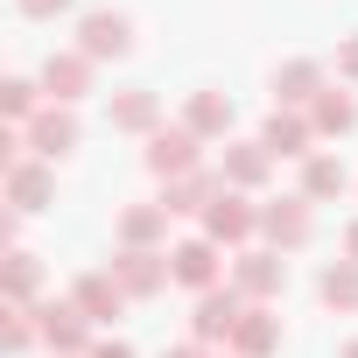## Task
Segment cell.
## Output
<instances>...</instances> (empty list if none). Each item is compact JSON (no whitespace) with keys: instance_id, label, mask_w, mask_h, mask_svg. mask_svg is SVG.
I'll return each mask as SVG.
<instances>
[{"instance_id":"cell-8","label":"cell","mask_w":358,"mask_h":358,"mask_svg":"<svg viewBox=\"0 0 358 358\" xmlns=\"http://www.w3.org/2000/svg\"><path fill=\"white\" fill-rule=\"evenodd\" d=\"M253 302L225 281V288H211V295H197V309H190V344H232V330H239V316H246Z\"/></svg>"},{"instance_id":"cell-26","label":"cell","mask_w":358,"mask_h":358,"mask_svg":"<svg viewBox=\"0 0 358 358\" xmlns=\"http://www.w3.org/2000/svg\"><path fill=\"white\" fill-rule=\"evenodd\" d=\"M43 106H50L43 99V78H8V85H0V113H8V127H29Z\"/></svg>"},{"instance_id":"cell-30","label":"cell","mask_w":358,"mask_h":358,"mask_svg":"<svg viewBox=\"0 0 358 358\" xmlns=\"http://www.w3.org/2000/svg\"><path fill=\"white\" fill-rule=\"evenodd\" d=\"M92 358H134V344H120V337H113V344H92Z\"/></svg>"},{"instance_id":"cell-15","label":"cell","mask_w":358,"mask_h":358,"mask_svg":"<svg viewBox=\"0 0 358 358\" xmlns=\"http://www.w3.org/2000/svg\"><path fill=\"white\" fill-rule=\"evenodd\" d=\"M218 197H225V176H218V169H197V176H176V183H162L169 218H204Z\"/></svg>"},{"instance_id":"cell-13","label":"cell","mask_w":358,"mask_h":358,"mask_svg":"<svg viewBox=\"0 0 358 358\" xmlns=\"http://www.w3.org/2000/svg\"><path fill=\"white\" fill-rule=\"evenodd\" d=\"M253 232H260V204H246V190H225V197L204 211V239H211V246H239V253H246Z\"/></svg>"},{"instance_id":"cell-27","label":"cell","mask_w":358,"mask_h":358,"mask_svg":"<svg viewBox=\"0 0 358 358\" xmlns=\"http://www.w3.org/2000/svg\"><path fill=\"white\" fill-rule=\"evenodd\" d=\"M43 344V323H36V309H8V316H0V351H8V358H29Z\"/></svg>"},{"instance_id":"cell-10","label":"cell","mask_w":358,"mask_h":358,"mask_svg":"<svg viewBox=\"0 0 358 358\" xmlns=\"http://www.w3.org/2000/svg\"><path fill=\"white\" fill-rule=\"evenodd\" d=\"M92 71H99V64H92L85 50H50V57H43V99H50V106H78V99L92 92Z\"/></svg>"},{"instance_id":"cell-29","label":"cell","mask_w":358,"mask_h":358,"mask_svg":"<svg viewBox=\"0 0 358 358\" xmlns=\"http://www.w3.org/2000/svg\"><path fill=\"white\" fill-rule=\"evenodd\" d=\"M15 8L29 15V22H57V15H71L78 0H15Z\"/></svg>"},{"instance_id":"cell-22","label":"cell","mask_w":358,"mask_h":358,"mask_svg":"<svg viewBox=\"0 0 358 358\" xmlns=\"http://www.w3.org/2000/svg\"><path fill=\"white\" fill-rule=\"evenodd\" d=\"M267 169H274V155H267L260 141H232L218 176H225V190H260V183H267Z\"/></svg>"},{"instance_id":"cell-3","label":"cell","mask_w":358,"mask_h":358,"mask_svg":"<svg viewBox=\"0 0 358 358\" xmlns=\"http://www.w3.org/2000/svg\"><path fill=\"white\" fill-rule=\"evenodd\" d=\"M260 239H267L274 253H302V246L316 239V211H309V197L295 190V197L260 204Z\"/></svg>"},{"instance_id":"cell-6","label":"cell","mask_w":358,"mask_h":358,"mask_svg":"<svg viewBox=\"0 0 358 358\" xmlns=\"http://www.w3.org/2000/svg\"><path fill=\"white\" fill-rule=\"evenodd\" d=\"M169 267H176V288H190V295H211V288H225V253L197 232V239H183V246H169Z\"/></svg>"},{"instance_id":"cell-32","label":"cell","mask_w":358,"mask_h":358,"mask_svg":"<svg viewBox=\"0 0 358 358\" xmlns=\"http://www.w3.org/2000/svg\"><path fill=\"white\" fill-rule=\"evenodd\" d=\"M344 260H358V218L344 225Z\"/></svg>"},{"instance_id":"cell-17","label":"cell","mask_w":358,"mask_h":358,"mask_svg":"<svg viewBox=\"0 0 358 358\" xmlns=\"http://www.w3.org/2000/svg\"><path fill=\"white\" fill-rule=\"evenodd\" d=\"M50 197H57V169H50V162L29 155L22 169H8V211L29 218V211H50Z\"/></svg>"},{"instance_id":"cell-4","label":"cell","mask_w":358,"mask_h":358,"mask_svg":"<svg viewBox=\"0 0 358 358\" xmlns=\"http://www.w3.org/2000/svg\"><path fill=\"white\" fill-rule=\"evenodd\" d=\"M36 323H43V344L50 358H92V316L64 295V302H36Z\"/></svg>"},{"instance_id":"cell-9","label":"cell","mask_w":358,"mask_h":358,"mask_svg":"<svg viewBox=\"0 0 358 358\" xmlns=\"http://www.w3.org/2000/svg\"><path fill=\"white\" fill-rule=\"evenodd\" d=\"M141 162L162 176V183H176V176H197V169H204V141H197L190 127H162V134L148 141Z\"/></svg>"},{"instance_id":"cell-23","label":"cell","mask_w":358,"mask_h":358,"mask_svg":"<svg viewBox=\"0 0 358 358\" xmlns=\"http://www.w3.org/2000/svg\"><path fill=\"white\" fill-rule=\"evenodd\" d=\"M183 127L197 134V141H218V134H232V99L225 92H190V106H183Z\"/></svg>"},{"instance_id":"cell-19","label":"cell","mask_w":358,"mask_h":358,"mask_svg":"<svg viewBox=\"0 0 358 358\" xmlns=\"http://www.w3.org/2000/svg\"><path fill=\"white\" fill-rule=\"evenodd\" d=\"M274 351H281V316L267 302H253L232 330V358H274Z\"/></svg>"},{"instance_id":"cell-14","label":"cell","mask_w":358,"mask_h":358,"mask_svg":"<svg viewBox=\"0 0 358 358\" xmlns=\"http://www.w3.org/2000/svg\"><path fill=\"white\" fill-rule=\"evenodd\" d=\"M323 92H330V78H323V64H316V57H288V64H274V106L309 113Z\"/></svg>"},{"instance_id":"cell-2","label":"cell","mask_w":358,"mask_h":358,"mask_svg":"<svg viewBox=\"0 0 358 358\" xmlns=\"http://www.w3.org/2000/svg\"><path fill=\"white\" fill-rule=\"evenodd\" d=\"M78 50H85L92 64H120V57L134 50V15H127V8H92V15H78Z\"/></svg>"},{"instance_id":"cell-1","label":"cell","mask_w":358,"mask_h":358,"mask_svg":"<svg viewBox=\"0 0 358 358\" xmlns=\"http://www.w3.org/2000/svg\"><path fill=\"white\" fill-rule=\"evenodd\" d=\"M113 274H120L127 302H155V295L176 281V267H169V246H120V253H113Z\"/></svg>"},{"instance_id":"cell-18","label":"cell","mask_w":358,"mask_h":358,"mask_svg":"<svg viewBox=\"0 0 358 358\" xmlns=\"http://www.w3.org/2000/svg\"><path fill=\"white\" fill-rule=\"evenodd\" d=\"M113 239L120 246H169V204L155 197V204H127L120 218H113Z\"/></svg>"},{"instance_id":"cell-20","label":"cell","mask_w":358,"mask_h":358,"mask_svg":"<svg viewBox=\"0 0 358 358\" xmlns=\"http://www.w3.org/2000/svg\"><path fill=\"white\" fill-rule=\"evenodd\" d=\"M0 295H8V309H36V295H43V260H36L29 246H15L8 260H0Z\"/></svg>"},{"instance_id":"cell-16","label":"cell","mask_w":358,"mask_h":358,"mask_svg":"<svg viewBox=\"0 0 358 358\" xmlns=\"http://www.w3.org/2000/svg\"><path fill=\"white\" fill-rule=\"evenodd\" d=\"M71 302H78L92 323H113V316L127 309V288H120V274H113V267H85V274L71 281Z\"/></svg>"},{"instance_id":"cell-25","label":"cell","mask_w":358,"mask_h":358,"mask_svg":"<svg viewBox=\"0 0 358 358\" xmlns=\"http://www.w3.org/2000/svg\"><path fill=\"white\" fill-rule=\"evenodd\" d=\"M316 295H323V309H358V260H330L323 274H316Z\"/></svg>"},{"instance_id":"cell-21","label":"cell","mask_w":358,"mask_h":358,"mask_svg":"<svg viewBox=\"0 0 358 358\" xmlns=\"http://www.w3.org/2000/svg\"><path fill=\"white\" fill-rule=\"evenodd\" d=\"M344 190H351L344 155H323V148H316V155L302 162V197H309V204H330V197H344Z\"/></svg>"},{"instance_id":"cell-11","label":"cell","mask_w":358,"mask_h":358,"mask_svg":"<svg viewBox=\"0 0 358 358\" xmlns=\"http://www.w3.org/2000/svg\"><path fill=\"white\" fill-rule=\"evenodd\" d=\"M106 127H113V134H141V141H155V134H162V92H148V85L113 92V99H106Z\"/></svg>"},{"instance_id":"cell-24","label":"cell","mask_w":358,"mask_h":358,"mask_svg":"<svg viewBox=\"0 0 358 358\" xmlns=\"http://www.w3.org/2000/svg\"><path fill=\"white\" fill-rule=\"evenodd\" d=\"M309 120H316V141H323V134H330V141H344V134L358 127V92H337V85H330V92L309 106Z\"/></svg>"},{"instance_id":"cell-31","label":"cell","mask_w":358,"mask_h":358,"mask_svg":"<svg viewBox=\"0 0 358 358\" xmlns=\"http://www.w3.org/2000/svg\"><path fill=\"white\" fill-rule=\"evenodd\" d=\"M162 358H204V344H190V337H183L176 351H162Z\"/></svg>"},{"instance_id":"cell-28","label":"cell","mask_w":358,"mask_h":358,"mask_svg":"<svg viewBox=\"0 0 358 358\" xmlns=\"http://www.w3.org/2000/svg\"><path fill=\"white\" fill-rule=\"evenodd\" d=\"M337 85H358V29L337 36Z\"/></svg>"},{"instance_id":"cell-33","label":"cell","mask_w":358,"mask_h":358,"mask_svg":"<svg viewBox=\"0 0 358 358\" xmlns=\"http://www.w3.org/2000/svg\"><path fill=\"white\" fill-rule=\"evenodd\" d=\"M337 358H358V337H351V344H344V351H337Z\"/></svg>"},{"instance_id":"cell-7","label":"cell","mask_w":358,"mask_h":358,"mask_svg":"<svg viewBox=\"0 0 358 358\" xmlns=\"http://www.w3.org/2000/svg\"><path fill=\"white\" fill-rule=\"evenodd\" d=\"M232 288H239L246 302H281V288H288V260H281L274 246H246V253L232 260Z\"/></svg>"},{"instance_id":"cell-12","label":"cell","mask_w":358,"mask_h":358,"mask_svg":"<svg viewBox=\"0 0 358 358\" xmlns=\"http://www.w3.org/2000/svg\"><path fill=\"white\" fill-rule=\"evenodd\" d=\"M260 148H267L274 162H309V155H316V120H309V113L274 106V113H267V127H260Z\"/></svg>"},{"instance_id":"cell-5","label":"cell","mask_w":358,"mask_h":358,"mask_svg":"<svg viewBox=\"0 0 358 358\" xmlns=\"http://www.w3.org/2000/svg\"><path fill=\"white\" fill-rule=\"evenodd\" d=\"M22 134H29V155H36V162H50V169H57V162H71V155H78V141H85V127H78V113H71V106H43Z\"/></svg>"}]
</instances>
